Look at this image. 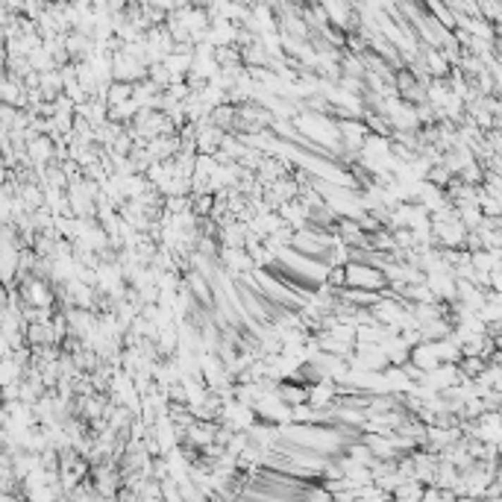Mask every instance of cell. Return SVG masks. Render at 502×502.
Segmentation results:
<instances>
[{"label":"cell","instance_id":"1","mask_svg":"<svg viewBox=\"0 0 502 502\" xmlns=\"http://www.w3.org/2000/svg\"><path fill=\"white\" fill-rule=\"evenodd\" d=\"M344 285L350 288H370V291H382L385 288V276L379 267H373L367 262H344Z\"/></svg>","mask_w":502,"mask_h":502},{"label":"cell","instance_id":"2","mask_svg":"<svg viewBox=\"0 0 502 502\" xmlns=\"http://www.w3.org/2000/svg\"><path fill=\"white\" fill-rule=\"evenodd\" d=\"M408 362L426 373V370L438 367V365H441V358H438V353H435V344H432V341H420V344H415V347L408 350Z\"/></svg>","mask_w":502,"mask_h":502},{"label":"cell","instance_id":"3","mask_svg":"<svg viewBox=\"0 0 502 502\" xmlns=\"http://www.w3.org/2000/svg\"><path fill=\"white\" fill-rule=\"evenodd\" d=\"M276 397L288 405H297V403H309V385L306 382H297V379H282L276 385Z\"/></svg>","mask_w":502,"mask_h":502},{"label":"cell","instance_id":"4","mask_svg":"<svg viewBox=\"0 0 502 502\" xmlns=\"http://www.w3.org/2000/svg\"><path fill=\"white\" fill-rule=\"evenodd\" d=\"M335 400H338V391L329 376H324V379H317V382H309V405H329Z\"/></svg>","mask_w":502,"mask_h":502},{"label":"cell","instance_id":"5","mask_svg":"<svg viewBox=\"0 0 502 502\" xmlns=\"http://www.w3.org/2000/svg\"><path fill=\"white\" fill-rule=\"evenodd\" d=\"M18 279V247H4L0 250V282L12 288Z\"/></svg>","mask_w":502,"mask_h":502},{"label":"cell","instance_id":"6","mask_svg":"<svg viewBox=\"0 0 502 502\" xmlns=\"http://www.w3.org/2000/svg\"><path fill=\"white\" fill-rule=\"evenodd\" d=\"M235 118H238V109L232 103H218V106H212V112H209V121L214 127H221L224 133L235 130Z\"/></svg>","mask_w":502,"mask_h":502},{"label":"cell","instance_id":"7","mask_svg":"<svg viewBox=\"0 0 502 502\" xmlns=\"http://www.w3.org/2000/svg\"><path fill=\"white\" fill-rule=\"evenodd\" d=\"M470 264L476 271H491V267H502V250H488V247H479L470 253Z\"/></svg>","mask_w":502,"mask_h":502},{"label":"cell","instance_id":"8","mask_svg":"<svg viewBox=\"0 0 502 502\" xmlns=\"http://www.w3.org/2000/svg\"><path fill=\"white\" fill-rule=\"evenodd\" d=\"M388 150H391V138H385V135L367 133V135L362 138V156L382 159V156H388Z\"/></svg>","mask_w":502,"mask_h":502},{"label":"cell","instance_id":"9","mask_svg":"<svg viewBox=\"0 0 502 502\" xmlns=\"http://www.w3.org/2000/svg\"><path fill=\"white\" fill-rule=\"evenodd\" d=\"M417 329H420L423 341H438V338H446L453 332V324L446 317H432V320H426V324H420Z\"/></svg>","mask_w":502,"mask_h":502},{"label":"cell","instance_id":"10","mask_svg":"<svg viewBox=\"0 0 502 502\" xmlns=\"http://www.w3.org/2000/svg\"><path fill=\"white\" fill-rule=\"evenodd\" d=\"M130 97H133V82H123V80H112L109 85H106V94H103L106 106H118Z\"/></svg>","mask_w":502,"mask_h":502},{"label":"cell","instance_id":"11","mask_svg":"<svg viewBox=\"0 0 502 502\" xmlns=\"http://www.w3.org/2000/svg\"><path fill=\"white\" fill-rule=\"evenodd\" d=\"M485 365H488V358H482V355H461L455 362L461 379H476V376L485 370Z\"/></svg>","mask_w":502,"mask_h":502},{"label":"cell","instance_id":"12","mask_svg":"<svg viewBox=\"0 0 502 502\" xmlns=\"http://www.w3.org/2000/svg\"><path fill=\"white\" fill-rule=\"evenodd\" d=\"M455 176L461 179V183L482 185V176H485V168H482V162H476V159H473V162H467V165H464V168H461Z\"/></svg>","mask_w":502,"mask_h":502},{"label":"cell","instance_id":"13","mask_svg":"<svg viewBox=\"0 0 502 502\" xmlns=\"http://www.w3.org/2000/svg\"><path fill=\"white\" fill-rule=\"evenodd\" d=\"M476 235H479L482 247H488V250H499V247H502V229H494V226H482V224H479Z\"/></svg>","mask_w":502,"mask_h":502},{"label":"cell","instance_id":"14","mask_svg":"<svg viewBox=\"0 0 502 502\" xmlns=\"http://www.w3.org/2000/svg\"><path fill=\"white\" fill-rule=\"evenodd\" d=\"M214 206V194H191V212L197 214V218H209V212Z\"/></svg>","mask_w":502,"mask_h":502},{"label":"cell","instance_id":"15","mask_svg":"<svg viewBox=\"0 0 502 502\" xmlns=\"http://www.w3.org/2000/svg\"><path fill=\"white\" fill-rule=\"evenodd\" d=\"M159 488H162V499H171V502L183 499V496H179V488H176V479H173V476L159 479Z\"/></svg>","mask_w":502,"mask_h":502},{"label":"cell","instance_id":"16","mask_svg":"<svg viewBox=\"0 0 502 502\" xmlns=\"http://www.w3.org/2000/svg\"><path fill=\"white\" fill-rule=\"evenodd\" d=\"M150 4H153L156 9H162V12H171V9H173V0H150Z\"/></svg>","mask_w":502,"mask_h":502},{"label":"cell","instance_id":"17","mask_svg":"<svg viewBox=\"0 0 502 502\" xmlns=\"http://www.w3.org/2000/svg\"><path fill=\"white\" fill-rule=\"evenodd\" d=\"M179 6H191V0H173V9H179Z\"/></svg>","mask_w":502,"mask_h":502}]
</instances>
